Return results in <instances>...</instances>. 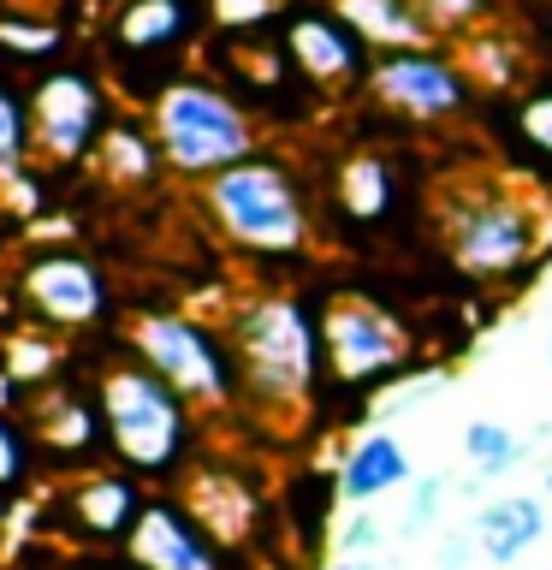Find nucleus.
I'll use <instances>...</instances> for the list:
<instances>
[{
  "label": "nucleus",
  "mask_w": 552,
  "mask_h": 570,
  "mask_svg": "<svg viewBox=\"0 0 552 570\" xmlns=\"http://www.w3.org/2000/svg\"><path fill=\"white\" fill-rule=\"evenodd\" d=\"M226 338L238 351L244 410L262 422L292 428L315 410V392L327 381V351H321V309L292 292H249L226 321Z\"/></svg>",
  "instance_id": "nucleus-1"
},
{
  "label": "nucleus",
  "mask_w": 552,
  "mask_h": 570,
  "mask_svg": "<svg viewBox=\"0 0 552 570\" xmlns=\"http://www.w3.org/2000/svg\"><path fill=\"white\" fill-rule=\"evenodd\" d=\"M96 399L107 428V458L142 488H178L196 458V410L131 351L96 368Z\"/></svg>",
  "instance_id": "nucleus-2"
},
{
  "label": "nucleus",
  "mask_w": 552,
  "mask_h": 570,
  "mask_svg": "<svg viewBox=\"0 0 552 570\" xmlns=\"http://www.w3.org/2000/svg\"><path fill=\"white\" fill-rule=\"evenodd\" d=\"M203 214L220 232V244L256 262H292L309 249V203H303L297 178L267 155L214 173L203 185Z\"/></svg>",
  "instance_id": "nucleus-3"
},
{
  "label": "nucleus",
  "mask_w": 552,
  "mask_h": 570,
  "mask_svg": "<svg viewBox=\"0 0 552 570\" xmlns=\"http://www.w3.org/2000/svg\"><path fill=\"white\" fill-rule=\"evenodd\" d=\"M125 351H131L137 363H149L196 416H238L244 410L238 351H231L226 327H214V321H203V315H185V309L131 315Z\"/></svg>",
  "instance_id": "nucleus-4"
},
{
  "label": "nucleus",
  "mask_w": 552,
  "mask_h": 570,
  "mask_svg": "<svg viewBox=\"0 0 552 570\" xmlns=\"http://www.w3.org/2000/svg\"><path fill=\"white\" fill-rule=\"evenodd\" d=\"M149 137L172 173L203 178V185L214 173H226V167L256 155V125H249V114L208 78H178L160 89L155 114H149Z\"/></svg>",
  "instance_id": "nucleus-5"
},
{
  "label": "nucleus",
  "mask_w": 552,
  "mask_h": 570,
  "mask_svg": "<svg viewBox=\"0 0 552 570\" xmlns=\"http://www.w3.org/2000/svg\"><path fill=\"white\" fill-rule=\"evenodd\" d=\"M440 244L457 274H470L475 285H505L541 256V220L516 190L470 185L440 203Z\"/></svg>",
  "instance_id": "nucleus-6"
},
{
  "label": "nucleus",
  "mask_w": 552,
  "mask_h": 570,
  "mask_svg": "<svg viewBox=\"0 0 552 570\" xmlns=\"http://www.w3.org/2000/svg\"><path fill=\"white\" fill-rule=\"evenodd\" d=\"M12 297L30 315V327H42L53 338L66 333H89L114 315V285L83 249L71 244H42L18 262L12 274Z\"/></svg>",
  "instance_id": "nucleus-7"
},
{
  "label": "nucleus",
  "mask_w": 552,
  "mask_h": 570,
  "mask_svg": "<svg viewBox=\"0 0 552 570\" xmlns=\"http://www.w3.org/2000/svg\"><path fill=\"white\" fill-rule=\"evenodd\" d=\"M321 351H327L333 386H386L392 374L410 368L416 338L363 292H338L321 303Z\"/></svg>",
  "instance_id": "nucleus-8"
},
{
  "label": "nucleus",
  "mask_w": 552,
  "mask_h": 570,
  "mask_svg": "<svg viewBox=\"0 0 552 570\" xmlns=\"http://www.w3.org/2000/svg\"><path fill=\"white\" fill-rule=\"evenodd\" d=\"M24 428L36 440V458L60 475H83V470H101L107 458V428H101V399H96V381H48L30 392L24 404Z\"/></svg>",
  "instance_id": "nucleus-9"
},
{
  "label": "nucleus",
  "mask_w": 552,
  "mask_h": 570,
  "mask_svg": "<svg viewBox=\"0 0 552 570\" xmlns=\"http://www.w3.org/2000/svg\"><path fill=\"white\" fill-rule=\"evenodd\" d=\"M101 131H107V101L89 71L66 66V71H48L30 89V149L42 160H60V167L89 160Z\"/></svg>",
  "instance_id": "nucleus-10"
},
{
  "label": "nucleus",
  "mask_w": 552,
  "mask_h": 570,
  "mask_svg": "<svg viewBox=\"0 0 552 570\" xmlns=\"http://www.w3.org/2000/svg\"><path fill=\"white\" fill-rule=\"evenodd\" d=\"M149 488L119 470V463H101V470H83V475H60V493H53V517L78 534L89 547H125L131 529L142 523L149 511Z\"/></svg>",
  "instance_id": "nucleus-11"
},
{
  "label": "nucleus",
  "mask_w": 552,
  "mask_h": 570,
  "mask_svg": "<svg viewBox=\"0 0 552 570\" xmlns=\"http://www.w3.org/2000/svg\"><path fill=\"white\" fill-rule=\"evenodd\" d=\"M368 89H374V101L392 107V114H404V119H452L470 107L475 83L463 78V66L445 60V53L392 48V53H374Z\"/></svg>",
  "instance_id": "nucleus-12"
},
{
  "label": "nucleus",
  "mask_w": 552,
  "mask_h": 570,
  "mask_svg": "<svg viewBox=\"0 0 552 570\" xmlns=\"http://www.w3.org/2000/svg\"><path fill=\"white\" fill-rule=\"evenodd\" d=\"M131 570H220V541L196 523V511L178 493H155L131 541L119 547Z\"/></svg>",
  "instance_id": "nucleus-13"
},
{
  "label": "nucleus",
  "mask_w": 552,
  "mask_h": 570,
  "mask_svg": "<svg viewBox=\"0 0 552 570\" xmlns=\"http://www.w3.org/2000/svg\"><path fill=\"white\" fill-rule=\"evenodd\" d=\"M285 53H292V66L315 89H351L356 78H368V66H374L368 42L351 24H338V18H315V12L292 18V30H285Z\"/></svg>",
  "instance_id": "nucleus-14"
},
{
  "label": "nucleus",
  "mask_w": 552,
  "mask_h": 570,
  "mask_svg": "<svg viewBox=\"0 0 552 570\" xmlns=\"http://www.w3.org/2000/svg\"><path fill=\"white\" fill-rule=\"evenodd\" d=\"M178 499L196 511V523H203L220 547L249 541L256 523H262V493L231 470H190L185 481H178Z\"/></svg>",
  "instance_id": "nucleus-15"
},
{
  "label": "nucleus",
  "mask_w": 552,
  "mask_h": 570,
  "mask_svg": "<svg viewBox=\"0 0 552 570\" xmlns=\"http://www.w3.org/2000/svg\"><path fill=\"white\" fill-rule=\"evenodd\" d=\"M404 481H416V463L392 428H368L363 440H351L345 463H338V499H351V505H374V499L398 493Z\"/></svg>",
  "instance_id": "nucleus-16"
},
{
  "label": "nucleus",
  "mask_w": 552,
  "mask_h": 570,
  "mask_svg": "<svg viewBox=\"0 0 552 570\" xmlns=\"http://www.w3.org/2000/svg\"><path fill=\"white\" fill-rule=\"evenodd\" d=\"M470 541L487 552L493 564H516L523 552H534L546 541V505L541 493H499L475 511Z\"/></svg>",
  "instance_id": "nucleus-17"
},
{
  "label": "nucleus",
  "mask_w": 552,
  "mask_h": 570,
  "mask_svg": "<svg viewBox=\"0 0 552 570\" xmlns=\"http://www.w3.org/2000/svg\"><path fill=\"white\" fill-rule=\"evenodd\" d=\"M338 12H345V24L363 36L368 48H422V36H434L422 24L416 0H338Z\"/></svg>",
  "instance_id": "nucleus-18"
},
{
  "label": "nucleus",
  "mask_w": 552,
  "mask_h": 570,
  "mask_svg": "<svg viewBox=\"0 0 552 570\" xmlns=\"http://www.w3.org/2000/svg\"><path fill=\"white\" fill-rule=\"evenodd\" d=\"M190 36V7L185 0H131L119 18H114V42L125 53H155V48H172Z\"/></svg>",
  "instance_id": "nucleus-19"
},
{
  "label": "nucleus",
  "mask_w": 552,
  "mask_h": 570,
  "mask_svg": "<svg viewBox=\"0 0 552 570\" xmlns=\"http://www.w3.org/2000/svg\"><path fill=\"white\" fill-rule=\"evenodd\" d=\"M89 160H96V173L114 178V185H155V173L167 167L155 149V137H142L137 125H107Z\"/></svg>",
  "instance_id": "nucleus-20"
},
{
  "label": "nucleus",
  "mask_w": 552,
  "mask_h": 570,
  "mask_svg": "<svg viewBox=\"0 0 552 570\" xmlns=\"http://www.w3.org/2000/svg\"><path fill=\"white\" fill-rule=\"evenodd\" d=\"M392 167L381 155H356L351 167H345V178H338V203H345L356 220H381V214L392 208Z\"/></svg>",
  "instance_id": "nucleus-21"
},
{
  "label": "nucleus",
  "mask_w": 552,
  "mask_h": 570,
  "mask_svg": "<svg viewBox=\"0 0 552 570\" xmlns=\"http://www.w3.org/2000/svg\"><path fill=\"white\" fill-rule=\"evenodd\" d=\"M463 458L481 470V481L487 475H505V470H516V463L529 458V445L511 434L505 422H493V416H475L470 428H463Z\"/></svg>",
  "instance_id": "nucleus-22"
},
{
  "label": "nucleus",
  "mask_w": 552,
  "mask_h": 570,
  "mask_svg": "<svg viewBox=\"0 0 552 570\" xmlns=\"http://www.w3.org/2000/svg\"><path fill=\"white\" fill-rule=\"evenodd\" d=\"M36 440H30V428L24 416H12V410H0V493H24L30 488V475H36Z\"/></svg>",
  "instance_id": "nucleus-23"
},
{
  "label": "nucleus",
  "mask_w": 552,
  "mask_h": 570,
  "mask_svg": "<svg viewBox=\"0 0 552 570\" xmlns=\"http://www.w3.org/2000/svg\"><path fill=\"white\" fill-rule=\"evenodd\" d=\"M30 160V107L0 89V178H12Z\"/></svg>",
  "instance_id": "nucleus-24"
},
{
  "label": "nucleus",
  "mask_w": 552,
  "mask_h": 570,
  "mask_svg": "<svg viewBox=\"0 0 552 570\" xmlns=\"http://www.w3.org/2000/svg\"><path fill=\"white\" fill-rule=\"evenodd\" d=\"M386 541V529H381V517H368V505H356L345 517V529H338V559H374Z\"/></svg>",
  "instance_id": "nucleus-25"
},
{
  "label": "nucleus",
  "mask_w": 552,
  "mask_h": 570,
  "mask_svg": "<svg viewBox=\"0 0 552 570\" xmlns=\"http://www.w3.org/2000/svg\"><path fill=\"white\" fill-rule=\"evenodd\" d=\"M416 12L427 30H470L487 12V0H416Z\"/></svg>",
  "instance_id": "nucleus-26"
},
{
  "label": "nucleus",
  "mask_w": 552,
  "mask_h": 570,
  "mask_svg": "<svg viewBox=\"0 0 552 570\" xmlns=\"http://www.w3.org/2000/svg\"><path fill=\"white\" fill-rule=\"evenodd\" d=\"M410 488H416V493H410V511H404V534H416V529L434 523V511H440V499H445L452 481H445V475H416Z\"/></svg>",
  "instance_id": "nucleus-27"
},
{
  "label": "nucleus",
  "mask_w": 552,
  "mask_h": 570,
  "mask_svg": "<svg viewBox=\"0 0 552 570\" xmlns=\"http://www.w3.org/2000/svg\"><path fill=\"white\" fill-rule=\"evenodd\" d=\"M523 137L534 142V149L552 155V96H529L523 101Z\"/></svg>",
  "instance_id": "nucleus-28"
},
{
  "label": "nucleus",
  "mask_w": 552,
  "mask_h": 570,
  "mask_svg": "<svg viewBox=\"0 0 552 570\" xmlns=\"http://www.w3.org/2000/svg\"><path fill=\"white\" fill-rule=\"evenodd\" d=\"M214 12H220V24H262L274 0H214Z\"/></svg>",
  "instance_id": "nucleus-29"
},
{
  "label": "nucleus",
  "mask_w": 552,
  "mask_h": 570,
  "mask_svg": "<svg viewBox=\"0 0 552 570\" xmlns=\"http://www.w3.org/2000/svg\"><path fill=\"white\" fill-rule=\"evenodd\" d=\"M327 570H381V559H333Z\"/></svg>",
  "instance_id": "nucleus-30"
},
{
  "label": "nucleus",
  "mask_w": 552,
  "mask_h": 570,
  "mask_svg": "<svg viewBox=\"0 0 552 570\" xmlns=\"http://www.w3.org/2000/svg\"><path fill=\"white\" fill-rule=\"evenodd\" d=\"M7 511H12V499H7V493H0V523H7Z\"/></svg>",
  "instance_id": "nucleus-31"
},
{
  "label": "nucleus",
  "mask_w": 552,
  "mask_h": 570,
  "mask_svg": "<svg viewBox=\"0 0 552 570\" xmlns=\"http://www.w3.org/2000/svg\"><path fill=\"white\" fill-rule=\"evenodd\" d=\"M546 363H552V338H546Z\"/></svg>",
  "instance_id": "nucleus-32"
},
{
  "label": "nucleus",
  "mask_w": 552,
  "mask_h": 570,
  "mask_svg": "<svg viewBox=\"0 0 552 570\" xmlns=\"http://www.w3.org/2000/svg\"><path fill=\"white\" fill-rule=\"evenodd\" d=\"M546 493H552V470H546Z\"/></svg>",
  "instance_id": "nucleus-33"
}]
</instances>
